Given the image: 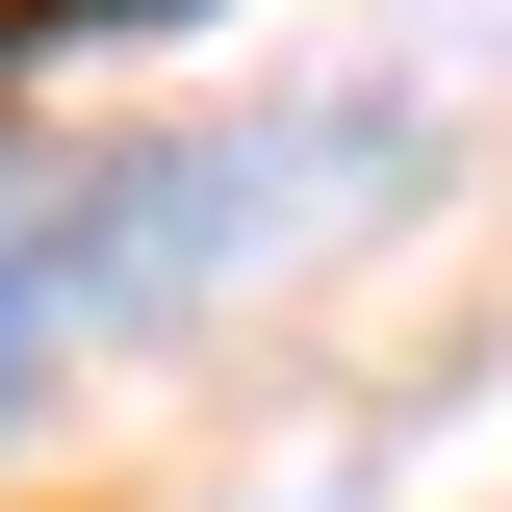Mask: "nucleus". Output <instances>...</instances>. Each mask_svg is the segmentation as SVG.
<instances>
[{"mask_svg":"<svg viewBox=\"0 0 512 512\" xmlns=\"http://www.w3.org/2000/svg\"><path fill=\"white\" fill-rule=\"evenodd\" d=\"M384 154H410V103H231V128H154V154H77V180H0V436H26V384L77 333L205 308L256 231H308Z\"/></svg>","mask_w":512,"mask_h":512,"instance_id":"obj_1","label":"nucleus"}]
</instances>
